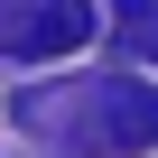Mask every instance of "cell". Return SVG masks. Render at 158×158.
Listing matches in <instances>:
<instances>
[{"label":"cell","instance_id":"cell-1","mask_svg":"<svg viewBox=\"0 0 158 158\" xmlns=\"http://www.w3.org/2000/svg\"><path fill=\"white\" fill-rule=\"evenodd\" d=\"M10 121L65 158H139L158 139V84L139 74H56L10 93Z\"/></svg>","mask_w":158,"mask_h":158},{"label":"cell","instance_id":"cell-2","mask_svg":"<svg viewBox=\"0 0 158 158\" xmlns=\"http://www.w3.org/2000/svg\"><path fill=\"white\" fill-rule=\"evenodd\" d=\"M93 37V0H0V56L10 65H47Z\"/></svg>","mask_w":158,"mask_h":158},{"label":"cell","instance_id":"cell-3","mask_svg":"<svg viewBox=\"0 0 158 158\" xmlns=\"http://www.w3.org/2000/svg\"><path fill=\"white\" fill-rule=\"evenodd\" d=\"M112 19H121L130 65H158V0H112Z\"/></svg>","mask_w":158,"mask_h":158}]
</instances>
